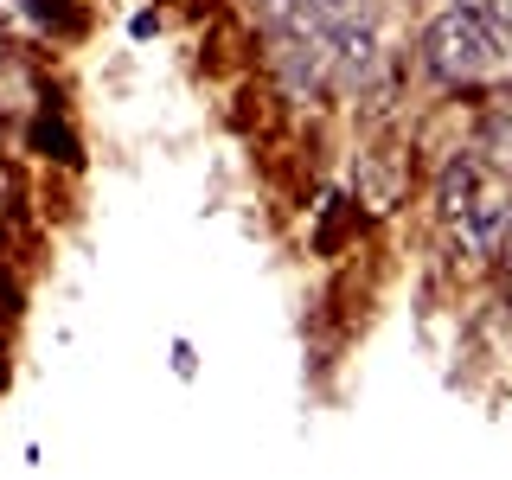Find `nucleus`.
<instances>
[{
  "mask_svg": "<svg viewBox=\"0 0 512 480\" xmlns=\"http://www.w3.org/2000/svg\"><path fill=\"white\" fill-rule=\"evenodd\" d=\"M173 372H180V378H192V372H199V359H192V346H186V340L173 346Z\"/></svg>",
  "mask_w": 512,
  "mask_h": 480,
  "instance_id": "6",
  "label": "nucleus"
},
{
  "mask_svg": "<svg viewBox=\"0 0 512 480\" xmlns=\"http://www.w3.org/2000/svg\"><path fill=\"white\" fill-rule=\"evenodd\" d=\"M487 154L500 160V167H512V103H500L487 116Z\"/></svg>",
  "mask_w": 512,
  "mask_h": 480,
  "instance_id": "4",
  "label": "nucleus"
},
{
  "mask_svg": "<svg viewBox=\"0 0 512 480\" xmlns=\"http://www.w3.org/2000/svg\"><path fill=\"white\" fill-rule=\"evenodd\" d=\"M32 148H52L58 160H71V167L84 160V148H77V135H71L64 122H52V116H39V122H32Z\"/></svg>",
  "mask_w": 512,
  "mask_h": 480,
  "instance_id": "3",
  "label": "nucleus"
},
{
  "mask_svg": "<svg viewBox=\"0 0 512 480\" xmlns=\"http://www.w3.org/2000/svg\"><path fill=\"white\" fill-rule=\"evenodd\" d=\"M461 7H468V0H461Z\"/></svg>",
  "mask_w": 512,
  "mask_h": 480,
  "instance_id": "7",
  "label": "nucleus"
},
{
  "mask_svg": "<svg viewBox=\"0 0 512 480\" xmlns=\"http://www.w3.org/2000/svg\"><path fill=\"white\" fill-rule=\"evenodd\" d=\"M436 199H442V212H448V218L468 212V205H474V160H455V167L442 173V192H436Z\"/></svg>",
  "mask_w": 512,
  "mask_h": 480,
  "instance_id": "2",
  "label": "nucleus"
},
{
  "mask_svg": "<svg viewBox=\"0 0 512 480\" xmlns=\"http://www.w3.org/2000/svg\"><path fill=\"white\" fill-rule=\"evenodd\" d=\"M423 64L442 77V84L468 90V84H480V77H493L506 64V39H500V26H493L487 13L448 7L423 32Z\"/></svg>",
  "mask_w": 512,
  "mask_h": 480,
  "instance_id": "1",
  "label": "nucleus"
},
{
  "mask_svg": "<svg viewBox=\"0 0 512 480\" xmlns=\"http://www.w3.org/2000/svg\"><path fill=\"white\" fill-rule=\"evenodd\" d=\"M346 231V199H320V231H314V250H333Z\"/></svg>",
  "mask_w": 512,
  "mask_h": 480,
  "instance_id": "5",
  "label": "nucleus"
}]
</instances>
